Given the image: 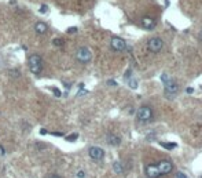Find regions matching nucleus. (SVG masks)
I'll list each match as a JSON object with an SVG mask.
<instances>
[{
  "instance_id": "1",
  "label": "nucleus",
  "mask_w": 202,
  "mask_h": 178,
  "mask_svg": "<svg viewBox=\"0 0 202 178\" xmlns=\"http://www.w3.org/2000/svg\"><path fill=\"white\" fill-rule=\"evenodd\" d=\"M28 65H29V69L32 73L35 75H40L43 70V58L39 54H32L29 57L28 61Z\"/></svg>"
},
{
  "instance_id": "13",
  "label": "nucleus",
  "mask_w": 202,
  "mask_h": 178,
  "mask_svg": "<svg viewBox=\"0 0 202 178\" xmlns=\"http://www.w3.org/2000/svg\"><path fill=\"white\" fill-rule=\"evenodd\" d=\"M113 170H114V173H117V174H121V173L124 171L122 164L120 163V162H114V163H113Z\"/></svg>"
},
{
  "instance_id": "18",
  "label": "nucleus",
  "mask_w": 202,
  "mask_h": 178,
  "mask_svg": "<svg viewBox=\"0 0 202 178\" xmlns=\"http://www.w3.org/2000/svg\"><path fill=\"white\" fill-rule=\"evenodd\" d=\"M52 91H54V95H55V97H61V95H62V93H61L59 88H52Z\"/></svg>"
},
{
  "instance_id": "5",
  "label": "nucleus",
  "mask_w": 202,
  "mask_h": 178,
  "mask_svg": "<svg viewBox=\"0 0 202 178\" xmlns=\"http://www.w3.org/2000/svg\"><path fill=\"white\" fill-rule=\"evenodd\" d=\"M147 47L151 53H160L164 48V42L160 37H151V39L147 42Z\"/></svg>"
},
{
  "instance_id": "25",
  "label": "nucleus",
  "mask_w": 202,
  "mask_h": 178,
  "mask_svg": "<svg viewBox=\"0 0 202 178\" xmlns=\"http://www.w3.org/2000/svg\"><path fill=\"white\" fill-rule=\"evenodd\" d=\"M198 37H199V40H201V42H202V30H201V32H199V35H198Z\"/></svg>"
},
{
  "instance_id": "4",
  "label": "nucleus",
  "mask_w": 202,
  "mask_h": 178,
  "mask_svg": "<svg viewBox=\"0 0 202 178\" xmlns=\"http://www.w3.org/2000/svg\"><path fill=\"white\" fill-rule=\"evenodd\" d=\"M76 58L81 63H88L89 61L92 60V53L89 51V48L87 47H80L77 50V53H76Z\"/></svg>"
},
{
  "instance_id": "17",
  "label": "nucleus",
  "mask_w": 202,
  "mask_h": 178,
  "mask_svg": "<svg viewBox=\"0 0 202 178\" xmlns=\"http://www.w3.org/2000/svg\"><path fill=\"white\" fill-rule=\"evenodd\" d=\"M129 86H131L132 88H136V87H137L136 80H135V79H131V80H129Z\"/></svg>"
},
{
  "instance_id": "19",
  "label": "nucleus",
  "mask_w": 202,
  "mask_h": 178,
  "mask_svg": "<svg viewBox=\"0 0 202 178\" xmlns=\"http://www.w3.org/2000/svg\"><path fill=\"white\" fill-rule=\"evenodd\" d=\"M47 11H48V6L43 4V6L40 7V12H41V14H44V12H47Z\"/></svg>"
},
{
  "instance_id": "8",
  "label": "nucleus",
  "mask_w": 202,
  "mask_h": 178,
  "mask_svg": "<svg viewBox=\"0 0 202 178\" xmlns=\"http://www.w3.org/2000/svg\"><path fill=\"white\" fill-rule=\"evenodd\" d=\"M157 167H158V170H160V174H169V173L172 171V169H173L172 163L168 162V160H162Z\"/></svg>"
},
{
  "instance_id": "23",
  "label": "nucleus",
  "mask_w": 202,
  "mask_h": 178,
  "mask_svg": "<svg viewBox=\"0 0 202 178\" xmlns=\"http://www.w3.org/2000/svg\"><path fill=\"white\" fill-rule=\"evenodd\" d=\"M107 83H109L110 86H116V82H114V80H109V82H107Z\"/></svg>"
},
{
  "instance_id": "12",
  "label": "nucleus",
  "mask_w": 202,
  "mask_h": 178,
  "mask_svg": "<svg viewBox=\"0 0 202 178\" xmlns=\"http://www.w3.org/2000/svg\"><path fill=\"white\" fill-rule=\"evenodd\" d=\"M106 141L109 145L117 146V145H120V142H121V138H120L118 135H116V134H109V135L106 137Z\"/></svg>"
},
{
  "instance_id": "20",
  "label": "nucleus",
  "mask_w": 202,
  "mask_h": 178,
  "mask_svg": "<svg viewBox=\"0 0 202 178\" xmlns=\"http://www.w3.org/2000/svg\"><path fill=\"white\" fill-rule=\"evenodd\" d=\"M10 75H11V76H19V72H18L17 69H11V72H10Z\"/></svg>"
},
{
  "instance_id": "16",
  "label": "nucleus",
  "mask_w": 202,
  "mask_h": 178,
  "mask_svg": "<svg viewBox=\"0 0 202 178\" xmlns=\"http://www.w3.org/2000/svg\"><path fill=\"white\" fill-rule=\"evenodd\" d=\"M77 137H78V134H70V135H68L66 137V141H69V142H73V141H76L77 139Z\"/></svg>"
},
{
  "instance_id": "7",
  "label": "nucleus",
  "mask_w": 202,
  "mask_h": 178,
  "mask_svg": "<svg viewBox=\"0 0 202 178\" xmlns=\"http://www.w3.org/2000/svg\"><path fill=\"white\" fill-rule=\"evenodd\" d=\"M88 155L94 160H102L104 156V151L102 148H99V146H91L88 149Z\"/></svg>"
},
{
  "instance_id": "6",
  "label": "nucleus",
  "mask_w": 202,
  "mask_h": 178,
  "mask_svg": "<svg viewBox=\"0 0 202 178\" xmlns=\"http://www.w3.org/2000/svg\"><path fill=\"white\" fill-rule=\"evenodd\" d=\"M110 46H111V48H113L114 51H124V50H127V43H125L124 39H121V37H111V40H110Z\"/></svg>"
},
{
  "instance_id": "10",
  "label": "nucleus",
  "mask_w": 202,
  "mask_h": 178,
  "mask_svg": "<svg viewBox=\"0 0 202 178\" xmlns=\"http://www.w3.org/2000/svg\"><path fill=\"white\" fill-rule=\"evenodd\" d=\"M142 26H144L146 29H153L155 26V19L151 17H143L142 18Z\"/></svg>"
},
{
  "instance_id": "2",
  "label": "nucleus",
  "mask_w": 202,
  "mask_h": 178,
  "mask_svg": "<svg viewBox=\"0 0 202 178\" xmlns=\"http://www.w3.org/2000/svg\"><path fill=\"white\" fill-rule=\"evenodd\" d=\"M161 80H162V83H164V87H165V91H167L168 97L176 95V93L179 91V87L172 79H169V76H168L167 73H162V75H161Z\"/></svg>"
},
{
  "instance_id": "9",
  "label": "nucleus",
  "mask_w": 202,
  "mask_h": 178,
  "mask_svg": "<svg viewBox=\"0 0 202 178\" xmlns=\"http://www.w3.org/2000/svg\"><path fill=\"white\" fill-rule=\"evenodd\" d=\"M146 174H147V177H149V178H157V177H160V175H161L158 167L154 166V164L147 166V169H146Z\"/></svg>"
},
{
  "instance_id": "27",
  "label": "nucleus",
  "mask_w": 202,
  "mask_h": 178,
  "mask_svg": "<svg viewBox=\"0 0 202 178\" xmlns=\"http://www.w3.org/2000/svg\"><path fill=\"white\" fill-rule=\"evenodd\" d=\"M50 178H61V177H59V175H55V174H54V175H51Z\"/></svg>"
},
{
  "instance_id": "26",
  "label": "nucleus",
  "mask_w": 202,
  "mask_h": 178,
  "mask_svg": "<svg viewBox=\"0 0 202 178\" xmlns=\"http://www.w3.org/2000/svg\"><path fill=\"white\" fill-rule=\"evenodd\" d=\"M77 175H78V177H84V173H83V171H80Z\"/></svg>"
},
{
  "instance_id": "15",
  "label": "nucleus",
  "mask_w": 202,
  "mask_h": 178,
  "mask_svg": "<svg viewBox=\"0 0 202 178\" xmlns=\"http://www.w3.org/2000/svg\"><path fill=\"white\" fill-rule=\"evenodd\" d=\"M52 44L54 46H57V47H62L63 46V40L59 39V37H57V39H54L52 40Z\"/></svg>"
},
{
  "instance_id": "3",
  "label": "nucleus",
  "mask_w": 202,
  "mask_h": 178,
  "mask_svg": "<svg viewBox=\"0 0 202 178\" xmlns=\"http://www.w3.org/2000/svg\"><path fill=\"white\" fill-rule=\"evenodd\" d=\"M136 116H137V120L139 122L146 123V122H149L153 119V111L149 106H140L136 112Z\"/></svg>"
},
{
  "instance_id": "11",
  "label": "nucleus",
  "mask_w": 202,
  "mask_h": 178,
  "mask_svg": "<svg viewBox=\"0 0 202 178\" xmlns=\"http://www.w3.org/2000/svg\"><path fill=\"white\" fill-rule=\"evenodd\" d=\"M35 30L39 35H44L45 32L48 30V26H47V24H45V22L39 21V22H36V24H35Z\"/></svg>"
},
{
  "instance_id": "21",
  "label": "nucleus",
  "mask_w": 202,
  "mask_h": 178,
  "mask_svg": "<svg viewBox=\"0 0 202 178\" xmlns=\"http://www.w3.org/2000/svg\"><path fill=\"white\" fill-rule=\"evenodd\" d=\"M75 32H77V28H75V26L68 29V33H75Z\"/></svg>"
},
{
  "instance_id": "14",
  "label": "nucleus",
  "mask_w": 202,
  "mask_h": 178,
  "mask_svg": "<svg viewBox=\"0 0 202 178\" xmlns=\"http://www.w3.org/2000/svg\"><path fill=\"white\" fill-rule=\"evenodd\" d=\"M161 145H162V146H165L167 149H173V148H176V146H177L175 142H161Z\"/></svg>"
},
{
  "instance_id": "24",
  "label": "nucleus",
  "mask_w": 202,
  "mask_h": 178,
  "mask_svg": "<svg viewBox=\"0 0 202 178\" xmlns=\"http://www.w3.org/2000/svg\"><path fill=\"white\" fill-rule=\"evenodd\" d=\"M193 91H194V90H193V88H191V87H188V88H187V93H188V94H191V93H193Z\"/></svg>"
},
{
  "instance_id": "22",
  "label": "nucleus",
  "mask_w": 202,
  "mask_h": 178,
  "mask_svg": "<svg viewBox=\"0 0 202 178\" xmlns=\"http://www.w3.org/2000/svg\"><path fill=\"white\" fill-rule=\"evenodd\" d=\"M176 178H187V175L183 174V173H177V174H176Z\"/></svg>"
}]
</instances>
